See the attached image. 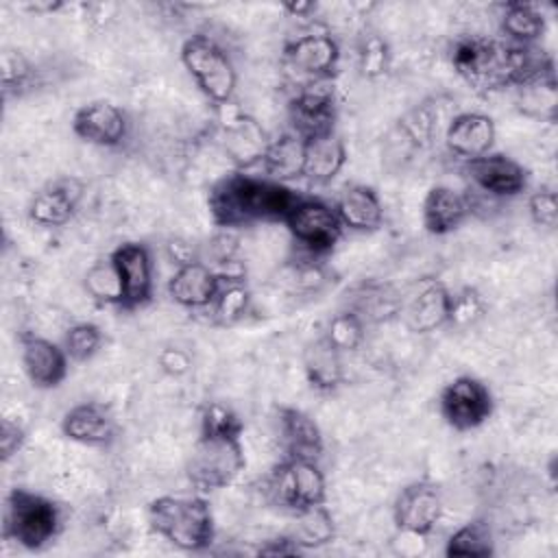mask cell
Instances as JSON below:
<instances>
[{
    "instance_id": "cell-1",
    "label": "cell",
    "mask_w": 558,
    "mask_h": 558,
    "mask_svg": "<svg viewBox=\"0 0 558 558\" xmlns=\"http://www.w3.org/2000/svg\"><path fill=\"white\" fill-rule=\"evenodd\" d=\"M299 198L301 194L288 183L235 170L214 183L207 207L218 227L238 229L253 222H283Z\"/></svg>"
},
{
    "instance_id": "cell-2",
    "label": "cell",
    "mask_w": 558,
    "mask_h": 558,
    "mask_svg": "<svg viewBox=\"0 0 558 558\" xmlns=\"http://www.w3.org/2000/svg\"><path fill=\"white\" fill-rule=\"evenodd\" d=\"M150 527L183 551H205L216 536L209 501L196 495H161L148 504Z\"/></svg>"
},
{
    "instance_id": "cell-3",
    "label": "cell",
    "mask_w": 558,
    "mask_h": 558,
    "mask_svg": "<svg viewBox=\"0 0 558 558\" xmlns=\"http://www.w3.org/2000/svg\"><path fill=\"white\" fill-rule=\"evenodd\" d=\"M63 525L61 508L46 495L11 488L2 508V538L22 549L41 551L59 536Z\"/></svg>"
},
{
    "instance_id": "cell-4",
    "label": "cell",
    "mask_w": 558,
    "mask_h": 558,
    "mask_svg": "<svg viewBox=\"0 0 558 558\" xmlns=\"http://www.w3.org/2000/svg\"><path fill=\"white\" fill-rule=\"evenodd\" d=\"M242 436L198 432L194 449L185 464V475L192 488L201 495L227 488L246 466Z\"/></svg>"
},
{
    "instance_id": "cell-5",
    "label": "cell",
    "mask_w": 558,
    "mask_h": 558,
    "mask_svg": "<svg viewBox=\"0 0 558 558\" xmlns=\"http://www.w3.org/2000/svg\"><path fill=\"white\" fill-rule=\"evenodd\" d=\"M179 54H181L183 68L196 81L205 98L214 102V107L233 100L235 83H238L235 65L216 39L203 33L190 35L181 44Z\"/></svg>"
},
{
    "instance_id": "cell-6",
    "label": "cell",
    "mask_w": 558,
    "mask_h": 558,
    "mask_svg": "<svg viewBox=\"0 0 558 558\" xmlns=\"http://www.w3.org/2000/svg\"><path fill=\"white\" fill-rule=\"evenodd\" d=\"M264 495L275 506L290 510L292 514L325 504L327 482L316 460L283 458L264 480Z\"/></svg>"
},
{
    "instance_id": "cell-7",
    "label": "cell",
    "mask_w": 558,
    "mask_h": 558,
    "mask_svg": "<svg viewBox=\"0 0 558 558\" xmlns=\"http://www.w3.org/2000/svg\"><path fill=\"white\" fill-rule=\"evenodd\" d=\"M451 65L477 92L504 89L508 87V41L462 37L451 48Z\"/></svg>"
},
{
    "instance_id": "cell-8",
    "label": "cell",
    "mask_w": 558,
    "mask_h": 558,
    "mask_svg": "<svg viewBox=\"0 0 558 558\" xmlns=\"http://www.w3.org/2000/svg\"><path fill=\"white\" fill-rule=\"evenodd\" d=\"M301 253L325 259L342 238V225L333 205L301 196L283 220Z\"/></svg>"
},
{
    "instance_id": "cell-9",
    "label": "cell",
    "mask_w": 558,
    "mask_h": 558,
    "mask_svg": "<svg viewBox=\"0 0 558 558\" xmlns=\"http://www.w3.org/2000/svg\"><path fill=\"white\" fill-rule=\"evenodd\" d=\"M216 129L220 148L238 170L248 172L251 168L259 166L270 137L233 100L216 107Z\"/></svg>"
},
{
    "instance_id": "cell-10",
    "label": "cell",
    "mask_w": 558,
    "mask_h": 558,
    "mask_svg": "<svg viewBox=\"0 0 558 558\" xmlns=\"http://www.w3.org/2000/svg\"><path fill=\"white\" fill-rule=\"evenodd\" d=\"M438 410L451 429L471 432L490 418L495 401L490 388L482 379L458 375L440 390Z\"/></svg>"
},
{
    "instance_id": "cell-11",
    "label": "cell",
    "mask_w": 558,
    "mask_h": 558,
    "mask_svg": "<svg viewBox=\"0 0 558 558\" xmlns=\"http://www.w3.org/2000/svg\"><path fill=\"white\" fill-rule=\"evenodd\" d=\"M283 63L296 76H303L305 78L303 83L327 81V78H333L338 70L340 46L331 33L310 31L286 44Z\"/></svg>"
},
{
    "instance_id": "cell-12",
    "label": "cell",
    "mask_w": 558,
    "mask_h": 558,
    "mask_svg": "<svg viewBox=\"0 0 558 558\" xmlns=\"http://www.w3.org/2000/svg\"><path fill=\"white\" fill-rule=\"evenodd\" d=\"M290 126L303 140L333 131L336 89L331 78L299 85L290 100Z\"/></svg>"
},
{
    "instance_id": "cell-13",
    "label": "cell",
    "mask_w": 558,
    "mask_h": 558,
    "mask_svg": "<svg viewBox=\"0 0 558 558\" xmlns=\"http://www.w3.org/2000/svg\"><path fill=\"white\" fill-rule=\"evenodd\" d=\"M451 290L434 279L423 277L401 292L399 318L412 333H429L447 325Z\"/></svg>"
},
{
    "instance_id": "cell-14",
    "label": "cell",
    "mask_w": 558,
    "mask_h": 558,
    "mask_svg": "<svg viewBox=\"0 0 558 558\" xmlns=\"http://www.w3.org/2000/svg\"><path fill=\"white\" fill-rule=\"evenodd\" d=\"M442 512L440 488L434 482L416 480L403 486L392 504V521L395 525L414 538L427 536Z\"/></svg>"
},
{
    "instance_id": "cell-15",
    "label": "cell",
    "mask_w": 558,
    "mask_h": 558,
    "mask_svg": "<svg viewBox=\"0 0 558 558\" xmlns=\"http://www.w3.org/2000/svg\"><path fill=\"white\" fill-rule=\"evenodd\" d=\"M111 262L120 279V310L144 307L153 299V257L146 244L124 242L111 251Z\"/></svg>"
},
{
    "instance_id": "cell-16",
    "label": "cell",
    "mask_w": 558,
    "mask_h": 558,
    "mask_svg": "<svg viewBox=\"0 0 558 558\" xmlns=\"http://www.w3.org/2000/svg\"><path fill=\"white\" fill-rule=\"evenodd\" d=\"M471 183L490 198H514L527 190V170L504 153H486L464 166Z\"/></svg>"
},
{
    "instance_id": "cell-17",
    "label": "cell",
    "mask_w": 558,
    "mask_h": 558,
    "mask_svg": "<svg viewBox=\"0 0 558 558\" xmlns=\"http://www.w3.org/2000/svg\"><path fill=\"white\" fill-rule=\"evenodd\" d=\"M20 362L26 379L37 390H52L68 377L70 357L57 342L35 336H20Z\"/></svg>"
},
{
    "instance_id": "cell-18",
    "label": "cell",
    "mask_w": 558,
    "mask_h": 558,
    "mask_svg": "<svg viewBox=\"0 0 558 558\" xmlns=\"http://www.w3.org/2000/svg\"><path fill=\"white\" fill-rule=\"evenodd\" d=\"M83 192L85 185L74 177H63L46 183L28 201V220L46 229L68 225L78 209Z\"/></svg>"
},
{
    "instance_id": "cell-19",
    "label": "cell",
    "mask_w": 558,
    "mask_h": 558,
    "mask_svg": "<svg viewBox=\"0 0 558 558\" xmlns=\"http://www.w3.org/2000/svg\"><path fill=\"white\" fill-rule=\"evenodd\" d=\"M72 131L87 144L116 148L129 135V118L122 107L109 100H94L74 111Z\"/></svg>"
},
{
    "instance_id": "cell-20",
    "label": "cell",
    "mask_w": 558,
    "mask_h": 558,
    "mask_svg": "<svg viewBox=\"0 0 558 558\" xmlns=\"http://www.w3.org/2000/svg\"><path fill=\"white\" fill-rule=\"evenodd\" d=\"M497 129L490 116L480 111H462L453 116L445 129V146L451 155L471 161L493 150Z\"/></svg>"
},
{
    "instance_id": "cell-21",
    "label": "cell",
    "mask_w": 558,
    "mask_h": 558,
    "mask_svg": "<svg viewBox=\"0 0 558 558\" xmlns=\"http://www.w3.org/2000/svg\"><path fill=\"white\" fill-rule=\"evenodd\" d=\"M61 432L74 442L87 447H107L116 440L118 425L109 408L98 401H83L63 414Z\"/></svg>"
},
{
    "instance_id": "cell-22",
    "label": "cell",
    "mask_w": 558,
    "mask_h": 558,
    "mask_svg": "<svg viewBox=\"0 0 558 558\" xmlns=\"http://www.w3.org/2000/svg\"><path fill=\"white\" fill-rule=\"evenodd\" d=\"M218 283V270L201 259H194L174 268L172 277L168 279V296L187 310H209Z\"/></svg>"
},
{
    "instance_id": "cell-23",
    "label": "cell",
    "mask_w": 558,
    "mask_h": 558,
    "mask_svg": "<svg viewBox=\"0 0 558 558\" xmlns=\"http://www.w3.org/2000/svg\"><path fill=\"white\" fill-rule=\"evenodd\" d=\"M277 425H279V440L283 447V458H301V460H316L323 456L325 442L323 432L316 421L299 408L281 405L277 410Z\"/></svg>"
},
{
    "instance_id": "cell-24",
    "label": "cell",
    "mask_w": 558,
    "mask_h": 558,
    "mask_svg": "<svg viewBox=\"0 0 558 558\" xmlns=\"http://www.w3.org/2000/svg\"><path fill=\"white\" fill-rule=\"evenodd\" d=\"M333 209L342 229L371 233L384 225V205L379 194L364 183H351L338 194Z\"/></svg>"
},
{
    "instance_id": "cell-25",
    "label": "cell",
    "mask_w": 558,
    "mask_h": 558,
    "mask_svg": "<svg viewBox=\"0 0 558 558\" xmlns=\"http://www.w3.org/2000/svg\"><path fill=\"white\" fill-rule=\"evenodd\" d=\"M471 214L469 196L449 185L429 187L421 207L423 227L432 235H447L456 231Z\"/></svg>"
},
{
    "instance_id": "cell-26",
    "label": "cell",
    "mask_w": 558,
    "mask_h": 558,
    "mask_svg": "<svg viewBox=\"0 0 558 558\" xmlns=\"http://www.w3.org/2000/svg\"><path fill=\"white\" fill-rule=\"evenodd\" d=\"M344 163H347V146L336 131L307 137L305 150H303L301 179L316 185H325L340 174Z\"/></svg>"
},
{
    "instance_id": "cell-27",
    "label": "cell",
    "mask_w": 558,
    "mask_h": 558,
    "mask_svg": "<svg viewBox=\"0 0 558 558\" xmlns=\"http://www.w3.org/2000/svg\"><path fill=\"white\" fill-rule=\"evenodd\" d=\"M401 292L388 283L364 281L347 296V310L355 312L364 323H381L399 316Z\"/></svg>"
},
{
    "instance_id": "cell-28",
    "label": "cell",
    "mask_w": 558,
    "mask_h": 558,
    "mask_svg": "<svg viewBox=\"0 0 558 558\" xmlns=\"http://www.w3.org/2000/svg\"><path fill=\"white\" fill-rule=\"evenodd\" d=\"M303 150H305V140L299 137L296 133L288 131L268 142V148L257 168L264 172V177L281 181V183L301 179Z\"/></svg>"
},
{
    "instance_id": "cell-29",
    "label": "cell",
    "mask_w": 558,
    "mask_h": 558,
    "mask_svg": "<svg viewBox=\"0 0 558 558\" xmlns=\"http://www.w3.org/2000/svg\"><path fill=\"white\" fill-rule=\"evenodd\" d=\"M220 283L214 296V303L209 305L214 323L222 327H231L240 323L248 310H251V288L242 272H229L218 270Z\"/></svg>"
},
{
    "instance_id": "cell-30",
    "label": "cell",
    "mask_w": 558,
    "mask_h": 558,
    "mask_svg": "<svg viewBox=\"0 0 558 558\" xmlns=\"http://www.w3.org/2000/svg\"><path fill=\"white\" fill-rule=\"evenodd\" d=\"M303 371L312 388L331 392L344 379L342 353L336 351L323 336H318L303 351Z\"/></svg>"
},
{
    "instance_id": "cell-31",
    "label": "cell",
    "mask_w": 558,
    "mask_h": 558,
    "mask_svg": "<svg viewBox=\"0 0 558 558\" xmlns=\"http://www.w3.org/2000/svg\"><path fill=\"white\" fill-rule=\"evenodd\" d=\"M499 28L510 44H536L547 24L545 15L530 2H508L499 17Z\"/></svg>"
},
{
    "instance_id": "cell-32",
    "label": "cell",
    "mask_w": 558,
    "mask_h": 558,
    "mask_svg": "<svg viewBox=\"0 0 558 558\" xmlns=\"http://www.w3.org/2000/svg\"><path fill=\"white\" fill-rule=\"evenodd\" d=\"M495 554L493 530L484 519H473L460 525L445 543L449 558H486Z\"/></svg>"
},
{
    "instance_id": "cell-33",
    "label": "cell",
    "mask_w": 558,
    "mask_h": 558,
    "mask_svg": "<svg viewBox=\"0 0 558 558\" xmlns=\"http://www.w3.org/2000/svg\"><path fill=\"white\" fill-rule=\"evenodd\" d=\"M294 532L290 534L301 549H316L331 543L336 534L333 517L325 504H316L294 512Z\"/></svg>"
},
{
    "instance_id": "cell-34",
    "label": "cell",
    "mask_w": 558,
    "mask_h": 558,
    "mask_svg": "<svg viewBox=\"0 0 558 558\" xmlns=\"http://www.w3.org/2000/svg\"><path fill=\"white\" fill-rule=\"evenodd\" d=\"M336 351L344 353H353L362 347L364 338H366V323L351 310H340L336 312L327 325L325 331L320 333Z\"/></svg>"
},
{
    "instance_id": "cell-35",
    "label": "cell",
    "mask_w": 558,
    "mask_h": 558,
    "mask_svg": "<svg viewBox=\"0 0 558 558\" xmlns=\"http://www.w3.org/2000/svg\"><path fill=\"white\" fill-rule=\"evenodd\" d=\"M37 70L20 50H4L0 57V76H2V96L20 98L24 92L33 89Z\"/></svg>"
},
{
    "instance_id": "cell-36",
    "label": "cell",
    "mask_w": 558,
    "mask_h": 558,
    "mask_svg": "<svg viewBox=\"0 0 558 558\" xmlns=\"http://www.w3.org/2000/svg\"><path fill=\"white\" fill-rule=\"evenodd\" d=\"M83 288L94 301L102 305H120V279L111 257L96 259L87 268L83 277Z\"/></svg>"
},
{
    "instance_id": "cell-37",
    "label": "cell",
    "mask_w": 558,
    "mask_h": 558,
    "mask_svg": "<svg viewBox=\"0 0 558 558\" xmlns=\"http://www.w3.org/2000/svg\"><path fill=\"white\" fill-rule=\"evenodd\" d=\"M486 316V301L482 292L473 286H462L449 296L447 325L456 329H469Z\"/></svg>"
},
{
    "instance_id": "cell-38",
    "label": "cell",
    "mask_w": 558,
    "mask_h": 558,
    "mask_svg": "<svg viewBox=\"0 0 558 558\" xmlns=\"http://www.w3.org/2000/svg\"><path fill=\"white\" fill-rule=\"evenodd\" d=\"M102 347V331L96 323L81 320L68 327L63 336V349L70 362H87L92 360Z\"/></svg>"
},
{
    "instance_id": "cell-39",
    "label": "cell",
    "mask_w": 558,
    "mask_h": 558,
    "mask_svg": "<svg viewBox=\"0 0 558 558\" xmlns=\"http://www.w3.org/2000/svg\"><path fill=\"white\" fill-rule=\"evenodd\" d=\"M390 68V48L379 33H364L357 44V70L364 78H379Z\"/></svg>"
},
{
    "instance_id": "cell-40",
    "label": "cell",
    "mask_w": 558,
    "mask_h": 558,
    "mask_svg": "<svg viewBox=\"0 0 558 558\" xmlns=\"http://www.w3.org/2000/svg\"><path fill=\"white\" fill-rule=\"evenodd\" d=\"M519 109L527 116L541 118V120H554L556 118V78L538 81L525 87H519Z\"/></svg>"
},
{
    "instance_id": "cell-41",
    "label": "cell",
    "mask_w": 558,
    "mask_h": 558,
    "mask_svg": "<svg viewBox=\"0 0 558 558\" xmlns=\"http://www.w3.org/2000/svg\"><path fill=\"white\" fill-rule=\"evenodd\" d=\"M198 432L242 436L244 423L229 405H225L220 401H209L201 410V429Z\"/></svg>"
},
{
    "instance_id": "cell-42",
    "label": "cell",
    "mask_w": 558,
    "mask_h": 558,
    "mask_svg": "<svg viewBox=\"0 0 558 558\" xmlns=\"http://www.w3.org/2000/svg\"><path fill=\"white\" fill-rule=\"evenodd\" d=\"M527 214L536 227L556 229L558 225V196L551 187H541L527 196Z\"/></svg>"
},
{
    "instance_id": "cell-43",
    "label": "cell",
    "mask_w": 558,
    "mask_h": 558,
    "mask_svg": "<svg viewBox=\"0 0 558 558\" xmlns=\"http://www.w3.org/2000/svg\"><path fill=\"white\" fill-rule=\"evenodd\" d=\"M192 353L179 344H168L157 353V366L168 377H183L192 371Z\"/></svg>"
},
{
    "instance_id": "cell-44",
    "label": "cell",
    "mask_w": 558,
    "mask_h": 558,
    "mask_svg": "<svg viewBox=\"0 0 558 558\" xmlns=\"http://www.w3.org/2000/svg\"><path fill=\"white\" fill-rule=\"evenodd\" d=\"M26 442V432L24 427L13 421V418H2V427H0V451H2V460L9 462L13 456H17L22 451Z\"/></svg>"
},
{
    "instance_id": "cell-45",
    "label": "cell",
    "mask_w": 558,
    "mask_h": 558,
    "mask_svg": "<svg viewBox=\"0 0 558 558\" xmlns=\"http://www.w3.org/2000/svg\"><path fill=\"white\" fill-rule=\"evenodd\" d=\"M301 547L294 543L292 536H279V538H270L266 541V545H262L257 549V554L262 556H290V554H299Z\"/></svg>"
},
{
    "instance_id": "cell-46",
    "label": "cell",
    "mask_w": 558,
    "mask_h": 558,
    "mask_svg": "<svg viewBox=\"0 0 558 558\" xmlns=\"http://www.w3.org/2000/svg\"><path fill=\"white\" fill-rule=\"evenodd\" d=\"M168 255H170V259H174L177 266L198 259V257L194 255V246L187 244L185 240H170V242H168Z\"/></svg>"
},
{
    "instance_id": "cell-47",
    "label": "cell",
    "mask_w": 558,
    "mask_h": 558,
    "mask_svg": "<svg viewBox=\"0 0 558 558\" xmlns=\"http://www.w3.org/2000/svg\"><path fill=\"white\" fill-rule=\"evenodd\" d=\"M283 11L290 17H312L316 13V4L314 2H292V4H283Z\"/></svg>"
},
{
    "instance_id": "cell-48",
    "label": "cell",
    "mask_w": 558,
    "mask_h": 558,
    "mask_svg": "<svg viewBox=\"0 0 558 558\" xmlns=\"http://www.w3.org/2000/svg\"><path fill=\"white\" fill-rule=\"evenodd\" d=\"M61 7H63L61 2H35V4H28V9L35 11V13H41V11H57V9H61Z\"/></svg>"
}]
</instances>
